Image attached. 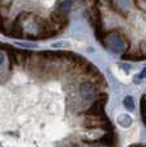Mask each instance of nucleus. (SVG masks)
I'll return each mask as SVG.
<instances>
[{
  "label": "nucleus",
  "mask_w": 146,
  "mask_h": 147,
  "mask_svg": "<svg viewBox=\"0 0 146 147\" xmlns=\"http://www.w3.org/2000/svg\"><path fill=\"white\" fill-rule=\"evenodd\" d=\"M144 78H146V67L142 69V72L140 73L139 76H136V77H135V83H139V82L141 80H144Z\"/></svg>",
  "instance_id": "423d86ee"
},
{
  "label": "nucleus",
  "mask_w": 146,
  "mask_h": 147,
  "mask_svg": "<svg viewBox=\"0 0 146 147\" xmlns=\"http://www.w3.org/2000/svg\"><path fill=\"white\" fill-rule=\"evenodd\" d=\"M99 87L96 84H94L90 81H83L80 84V95L82 97V100L85 101H91L95 100L97 95H99Z\"/></svg>",
  "instance_id": "7ed1b4c3"
},
{
  "label": "nucleus",
  "mask_w": 146,
  "mask_h": 147,
  "mask_svg": "<svg viewBox=\"0 0 146 147\" xmlns=\"http://www.w3.org/2000/svg\"><path fill=\"white\" fill-rule=\"evenodd\" d=\"M108 101V95L106 94H99L95 97L92 105L86 110V117H105L104 113V106Z\"/></svg>",
  "instance_id": "f03ea898"
},
{
  "label": "nucleus",
  "mask_w": 146,
  "mask_h": 147,
  "mask_svg": "<svg viewBox=\"0 0 146 147\" xmlns=\"http://www.w3.org/2000/svg\"><path fill=\"white\" fill-rule=\"evenodd\" d=\"M123 105H124V107H126L127 110L132 111V110L135 109V101H133V97H132V96H126V97L123 98Z\"/></svg>",
  "instance_id": "39448f33"
},
{
  "label": "nucleus",
  "mask_w": 146,
  "mask_h": 147,
  "mask_svg": "<svg viewBox=\"0 0 146 147\" xmlns=\"http://www.w3.org/2000/svg\"><path fill=\"white\" fill-rule=\"evenodd\" d=\"M3 61H4V55H3V53L0 51V65L3 64Z\"/></svg>",
  "instance_id": "0eeeda50"
},
{
  "label": "nucleus",
  "mask_w": 146,
  "mask_h": 147,
  "mask_svg": "<svg viewBox=\"0 0 146 147\" xmlns=\"http://www.w3.org/2000/svg\"><path fill=\"white\" fill-rule=\"evenodd\" d=\"M101 44L114 54H123L127 50V41H126L124 36H122L118 31L105 32Z\"/></svg>",
  "instance_id": "f257e3e1"
},
{
  "label": "nucleus",
  "mask_w": 146,
  "mask_h": 147,
  "mask_svg": "<svg viewBox=\"0 0 146 147\" xmlns=\"http://www.w3.org/2000/svg\"><path fill=\"white\" fill-rule=\"evenodd\" d=\"M117 121L120 127H123V128H128V127L132 124V118L127 114H122L117 118Z\"/></svg>",
  "instance_id": "20e7f679"
}]
</instances>
